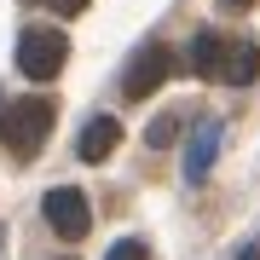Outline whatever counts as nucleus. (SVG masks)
I'll use <instances>...</instances> for the list:
<instances>
[{
	"mask_svg": "<svg viewBox=\"0 0 260 260\" xmlns=\"http://www.w3.org/2000/svg\"><path fill=\"white\" fill-rule=\"evenodd\" d=\"M104 260H145V243H139V237H121V243H116V249L104 254Z\"/></svg>",
	"mask_w": 260,
	"mask_h": 260,
	"instance_id": "nucleus-10",
	"label": "nucleus"
},
{
	"mask_svg": "<svg viewBox=\"0 0 260 260\" xmlns=\"http://www.w3.org/2000/svg\"><path fill=\"white\" fill-rule=\"evenodd\" d=\"M243 6H249V0H220V12H243Z\"/></svg>",
	"mask_w": 260,
	"mask_h": 260,
	"instance_id": "nucleus-13",
	"label": "nucleus"
},
{
	"mask_svg": "<svg viewBox=\"0 0 260 260\" xmlns=\"http://www.w3.org/2000/svg\"><path fill=\"white\" fill-rule=\"evenodd\" d=\"M47 6L58 12V18H81V12H87V0H47Z\"/></svg>",
	"mask_w": 260,
	"mask_h": 260,
	"instance_id": "nucleus-11",
	"label": "nucleus"
},
{
	"mask_svg": "<svg viewBox=\"0 0 260 260\" xmlns=\"http://www.w3.org/2000/svg\"><path fill=\"white\" fill-rule=\"evenodd\" d=\"M254 75H260V47H254V41H232V52H225V75H220V81L249 87Z\"/></svg>",
	"mask_w": 260,
	"mask_h": 260,
	"instance_id": "nucleus-8",
	"label": "nucleus"
},
{
	"mask_svg": "<svg viewBox=\"0 0 260 260\" xmlns=\"http://www.w3.org/2000/svg\"><path fill=\"white\" fill-rule=\"evenodd\" d=\"M174 133H179V121H174V116H156V121H150V133H145V139H150V145L162 150L168 139H174Z\"/></svg>",
	"mask_w": 260,
	"mask_h": 260,
	"instance_id": "nucleus-9",
	"label": "nucleus"
},
{
	"mask_svg": "<svg viewBox=\"0 0 260 260\" xmlns=\"http://www.w3.org/2000/svg\"><path fill=\"white\" fill-rule=\"evenodd\" d=\"M220 139H225V127L214 116H203L191 127V139H185V179L191 185H203L208 179V168H214V156H220Z\"/></svg>",
	"mask_w": 260,
	"mask_h": 260,
	"instance_id": "nucleus-5",
	"label": "nucleus"
},
{
	"mask_svg": "<svg viewBox=\"0 0 260 260\" xmlns=\"http://www.w3.org/2000/svg\"><path fill=\"white\" fill-rule=\"evenodd\" d=\"M237 260H260V237H254V243H249V249H243Z\"/></svg>",
	"mask_w": 260,
	"mask_h": 260,
	"instance_id": "nucleus-12",
	"label": "nucleus"
},
{
	"mask_svg": "<svg viewBox=\"0 0 260 260\" xmlns=\"http://www.w3.org/2000/svg\"><path fill=\"white\" fill-rule=\"evenodd\" d=\"M0 121H6V99H0Z\"/></svg>",
	"mask_w": 260,
	"mask_h": 260,
	"instance_id": "nucleus-14",
	"label": "nucleus"
},
{
	"mask_svg": "<svg viewBox=\"0 0 260 260\" xmlns=\"http://www.w3.org/2000/svg\"><path fill=\"white\" fill-rule=\"evenodd\" d=\"M168 70H174V52H168L162 41H150V47L133 52L127 75H121V93H127V99H150V93L168 81Z\"/></svg>",
	"mask_w": 260,
	"mask_h": 260,
	"instance_id": "nucleus-4",
	"label": "nucleus"
},
{
	"mask_svg": "<svg viewBox=\"0 0 260 260\" xmlns=\"http://www.w3.org/2000/svg\"><path fill=\"white\" fill-rule=\"evenodd\" d=\"M116 145H121V121L116 116H93L81 127V145H75V150H81V162H104Z\"/></svg>",
	"mask_w": 260,
	"mask_h": 260,
	"instance_id": "nucleus-7",
	"label": "nucleus"
},
{
	"mask_svg": "<svg viewBox=\"0 0 260 260\" xmlns=\"http://www.w3.org/2000/svg\"><path fill=\"white\" fill-rule=\"evenodd\" d=\"M64 58H70V41L58 29H23L18 35V70L29 81H52L64 70Z\"/></svg>",
	"mask_w": 260,
	"mask_h": 260,
	"instance_id": "nucleus-2",
	"label": "nucleus"
},
{
	"mask_svg": "<svg viewBox=\"0 0 260 260\" xmlns=\"http://www.w3.org/2000/svg\"><path fill=\"white\" fill-rule=\"evenodd\" d=\"M41 214H47V225L64 243H81L87 232H93V208H87V197L75 185H52L47 197H41Z\"/></svg>",
	"mask_w": 260,
	"mask_h": 260,
	"instance_id": "nucleus-3",
	"label": "nucleus"
},
{
	"mask_svg": "<svg viewBox=\"0 0 260 260\" xmlns=\"http://www.w3.org/2000/svg\"><path fill=\"white\" fill-rule=\"evenodd\" d=\"M225 52H232V41H225V35L197 29V41H191V52H185V70L203 75V81H220V75H225Z\"/></svg>",
	"mask_w": 260,
	"mask_h": 260,
	"instance_id": "nucleus-6",
	"label": "nucleus"
},
{
	"mask_svg": "<svg viewBox=\"0 0 260 260\" xmlns=\"http://www.w3.org/2000/svg\"><path fill=\"white\" fill-rule=\"evenodd\" d=\"M52 121H58V104L52 99H12L6 104V121H0V139H6V150L12 156H35L41 145H47V133H52Z\"/></svg>",
	"mask_w": 260,
	"mask_h": 260,
	"instance_id": "nucleus-1",
	"label": "nucleus"
}]
</instances>
